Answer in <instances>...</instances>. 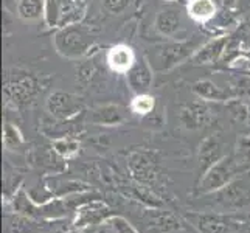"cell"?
Instances as JSON below:
<instances>
[{
  "label": "cell",
  "mask_w": 250,
  "mask_h": 233,
  "mask_svg": "<svg viewBox=\"0 0 250 233\" xmlns=\"http://www.w3.org/2000/svg\"><path fill=\"white\" fill-rule=\"evenodd\" d=\"M165 2H174V0H165Z\"/></svg>",
  "instance_id": "cell-32"
},
{
  "label": "cell",
  "mask_w": 250,
  "mask_h": 233,
  "mask_svg": "<svg viewBox=\"0 0 250 233\" xmlns=\"http://www.w3.org/2000/svg\"><path fill=\"white\" fill-rule=\"evenodd\" d=\"M196 50H197V47L191 41L171 42V44H165V45L156 48L154 59H151L149 63H151L152 68L156 67L159 72L169 70V68L180 64L188 56H193L196 53Z\"/></svg>",
  "instance_id": "cell-5"
},
{
  "label": "cell",
  "mask_w": 250,
  "mask_h": 233,
  "mask_svg": "<svg viewBox=\"0 0 250 233\" xmlns=\"http://www.w3.org/2000/svg\"><path fill=\"white\" fill-rule=\"evenodd\" d=\"M131 5V0H101V6L109 14H122Z\"/></svg>",
  "instance_id": "cell-27"
},
{
  "label": "cell",
  "mask_w": 250,
  "mask_h": 233,
  "mask_svg": "<svg viewBox=\"0 0 250 233\" xmlns=\"http://www.w3.org/2000/svg\"><path fill=\"white\" fill-rule=\"evenodd\" d=\"M59 0H44V22L48 28L58 30Z\"/></svg>",
  "instance_id": "cell-24"
},
{
  "label": "cell",
  "mask_w": 250,
  "mask_h": 233,
  "mask_svg": "<svg viewBox=\"0 0 250 233\" xmlns=\"http://www.w3.org/2000/svg\"><path fill=\"white\" fill-rule=\"evenodd\" d=\"M231 95H241V97H250V78L247 76H239L233 81L231 85Z\"/></svg>",
  "instance_id": "cell-28"
},
{
  "label": "cell",
  "mask_w": 250,
  "mask_h": 233,
  "mask_svg": "<svg viewBox=\"0 0 250 233\" xmlns=\"http://www.w3.org/2000/svg\"><path fill=\"white\" fill-rule=\"evenodd\" d=\"M207 103L199 98L180 110V122L187 129H201L213 122V110Z\"/></svg>",
  "instance_id": "cell-8"
},
{
  "label": "cell",
  "mask_w": 250,
  "mask_h": 233,
  "mask_svg": "<svg viewBox=\"0 0 250 233\" xmlns=\"http://www.w3.org/2000/svg\"><path fill=\"white\" fill-rule=\"evenodd\" d=\"M55 48L59 55L67 59H80L89 53L95 38L89 27L83 23L59 28L55 34Z\"/></svg>",
  "instance_id": "cell-1"
},
{
  "label": "cell",
  "mask_w": 250,
  "mask_h": 233,
  "mask_svg": "<svg viewBox=\"0 0 250 233\" xmlns=\"http://www.w3.org/2000/svg\"><path fill=\"white\" fill-rule=\"evenodd\" d=\"M129 171L140 184H152L157 177V162L149 152H134L129 157Z\"/></svg>",
  "instance_id": "cell-10"
},
{
  "label": "cell",
  "mask_w": 250,
  "mask_h": 233,
  "mask_svg": "<svg viewBox=\"0 0 250 233\" xmlns=\"http://www.w3.org/2000/svg\"><path fill=\"white\" fill-rule=\"evenodd\" d=\"M112 214L110 207L103 202L101 199H93L83 204L78 210L75 212V221L73 226L87 229L89 226H98V224H104Z\"/></svg>",
  "instance_id": "cell-6"
},
{
  "label": "cell",
  "mask_w": 250,
  "mask_h": 233,
  "mask_svg": "<svg viewBox=\"0 0 250 233\" xmlns=\"http://www.w3.org/2000/svg\"><path fill=\"white\" fill-rule=\"evenodd\" d=\"M154 28L159 34L165 38H172L182 28V19H180V13L174 6H165L160 10L154 21Z\"/></svg>",
  "instance_id": "cell-14"
},
{
  "label": "cell",
  "mask_w": 250,
  "mask_h": 233,
  "mask_svg": "<svg viewBox=\"0 0 250 233\" xmlns=\"http://www.w3.org/2000/svg\"><path fill=\"white\" fill-rule=\"evenodd\" d=\"M47 112L58 122H70L85 109L83 97L65 90H55L48 95L45 101Z\"/></svg>",
  "instance_id": "cell-4"
},
{
  "label": "cell",
  "mask_w": 250,
  "mask_h": 233,
  "mask_svg": "<svg viewBox=\"0 0 250 233\" xmlns=\"http://www.w3.org/2000/svg\"><path fill=\"white\" fill-rule=\"evenodd\" d=\"M156 98L151 93H135L131 103H129V110L139 117H148L156 110Z\"/></svg>",
  "instance_id": "cell-21"
},
{
  "label": "cell",
  "mask_w": 250,
  "mask_h": 233,
  "mask_svg": "<svg viewBox=\"0 0 250 233\" xmlns=\"http://www.w3.org/2000/svg\"><path fill=\"white\" fill-rule=\"evenodd\" d=\"M142 222L146 233H174L182 227L180 219L176 214L157 209H149L148 212H145Z\"/></svg>",
  "instance_id": "cell-7"
},
{
  "label": "cell",
  "mask_w": 250,
  "mask_h": 233,
  "mask_svg": "<svg viewBox=\"0 0 250 233\" xmlns=\"http://www.w3.org/2000/svg\"><path fill=\"white\" fill-rule=\"evenodd\" d=\"M16 11L23 22H34L44 17V0H17Z\"/></svg>",
  "instance_id": "cell-20"
},
{
  "label": "cell",
  "mask_w": 250,
  "mask_h": 233,
  "mask_svg": "<svg viewBox=\"0 0 250 233\" xmlns=\"http://www.w3.org/2000/svg\"><path fill=\"white\" fill-rule=\"evenodd\" d=\"M187 221L199 233H239L247 229V221L221 213H188Z\"/></svg>",
  "instance_id": "cell-2"
},
{
  "label": "cell",
  "mask_w": 250,
  "mask_h": 233,
  "mask_svg": "<svg viewBox=\"0 0 250 233\" xmlns=\"http://www.w3.org/2000/svg\"><path fill=\"white\" fill-rule=\"evenodd\" d=\"M107 224L112 229V233H140L131 222L125 219L123 216H110L107 219Z\"/></svg>",
  "instance_id": "cell-26"
},
{
  "label": "cell",
  "mask_w": 250,
  "mask_h": 233,
  "mask_svg": "<svg viewBox=\"0 0 250 233\" xmlns=\"http://www.w3.org/2000/svg\"><path fill=\"white\" fill-rule=\"evenodd\" d=\"M65 233H87V232H85V229L84 227H73V229H70V230H67Z\"/></svg>",
  "instance_id": "cell-30"
},
{
  "label": "cell",
  "mask_w": 250,
  "mask_h": 233,
  "mask_svg": "<svg viewBox=\"0 0 250 233\" xmlns=\"http://www.w3.org/2000/svg\"><path fill=\"white\" fill-rule=\"evenodd\" d=\"M216 13L218 6L214 0H188L187 3V14L197 23L210 22Z\"/></svg>",
  "instance_id": "cell-19"
},
{
  "label": "cell",
  "mask_w": 250,
  "mask_h": 233,
  "mask_svg": "<svg viewBox=\"0 0 250 233\" xmlns=\"http://www.w3.org/2000/svg\"><path fill=\"white\" fill-rule=\"evenodd\" d=\"M236 176V160L233 155H224L201 176L196 194H213L233 182Z\"/></svg>",
  "instance_id": "cell-3"
},
{
  "label": "cell",
  "mask_w": 250,
  "mask_h": 233,
  "mask_svg": "<svg viewBox=\"0 0 250 233\" xmlns=\"http://www.w3.org/2000/svg\"><path fill=\"white\" fill-rule=\"evenodd\" d=\"M244 65H246L247 68H250V59L246 58V56H238V58L235 59V61L230 64L231 68H239V70H243Z\"/></svg>",
  "instance_id": "cell-29"
},
{
  "label": "cell",
  "mask_w": 250,
  "mask_h": 233,
  "mask_svg": "<svg viewBox=\"0 0 250 233\" xmlns=\"http://www.w3.org/2000/svg\"><path fill=\"white\" fill-rule=\"evenodd\" d=\"M191 90L197 98H201L204 101H208V103H211V101H214V103L229 101V100H231V97H233L230 90L219 87V85L216 83H213L211 80L196 81L193 84Z\"/></svg>",
  "instance_id": "cell-18"
},
{
  "label": "cell",
  "mask_w": 250,
  "mask_h": 233,
  "mask_svg": "<svg viewBox=\"0 0 250 233\" xmlns=\"http://www.w3.org/2000/svg\"><path fill=\"white\" fill-rule=\"evenodd\" d=\"M154 81V68L151 63L143 58H137L134 67L126 73V83L134 93H146Z\"/></svg>",
  "instance_id": "cell-9"
},
{
  "label": "cell",
  "mask_w": 250,
  "mask_h": 233,
  "mask_svg": "<svg viewBox=\"0 0 250 233\" xmlns=\"http://www.w3.org/2000/svg\"><path fill=\"white\" fill-rule=\"evenodd\" d=\"M106 63L114 73L126 75L137 63V55L127 44H117L110 47L106 55Z\"/></svg>",
  "instance_id": "cell-11"
},
{
  "label": "cell",
  "mask_w": 250,
  "mask_h": 233,
  "mask_svg": "<svg viewBox=\"0 0 250 233\" xmlns=\"http://www.w3.org/2000/svg\"><path fill=\"white\" fill-rule=\"evenodd\" d=\"M219 202L224 207L229 209H238V207H244L249 202V191L243 180H233L227 187L218 191Z\"/></svg>",
  "instance_id": "cell-16"
},
{
  "label": "cell",
  "mask_w": 250,
  "mask_h": 233,
  "mask_svg": "<svg viewBox=\"0 0 250 233\" xmlns=\"http://www.w3.org/2000/svg\"><path fill=\"white\" fill-rule=\"evenodd\" d=\"M125 120L126 114L123 107L114 103L97 106L89 112V122L97 126H120Z\"/></svg>",
  "instance_id": "cell-13"
},
{
  "label": "cell",
  "mask_w": 250,
  "mask_h": 233,
  "mask_svg": "<svg viewBox=\"0 0 250 233\" xmlns=\"http://www.w3.org/2000/svg\"><path fill=\"white\" fill-rule=\"evenodd\" d=\"M222 157L224 155L219 140L214 139V137H205L199 145V151H197V163H199V169L202 174Z\"/></svg>",
  "instance_id": "cell-17"
},
{
  "label": "cell",
  "mask_w": 250,
  "mask_h": 233,
  "mask_svg": "<svg viewBox=\"0 0 250 233\" xmlns=\"http://www.w3.org/2000/svg\"><path fill=\"white\" fill-rule=\"evenodd\" d=\"M87 13V0H59L58 30L81 23Z\"/></svg>",
  "instance_id": "cell-12"
},
{
  "label": "cell",
  "mask_w": 250,
  "mask_h": 233,
  "mask_svg": "<svg viewBox=\"0 0 250 233\" xmlns=\"http://www.w3.org/2000/svg\"><path fill=\"white\" fill-rule=\"evenodd\" d=\"M134 194L139 201H142L146 207H149V209H159L160 207V201L159 197L154 194L151 190H148L145 185H139L134 188Z\"/></svg>",
  "instance_id": "cell-25"
},
{
  "label": "cell",
  "mask_w": 250,
  "mask_h": 233,
  "mask_svg": "<svg viewBox=\"0 0 250 233\" xmlns=\"http://www.w3.org/2000/svg\"><path fill=\"white\" fill-rule=\"evenodd\" d=\"M226 45H227V36L214 38L196 50V53L191 56V63L196 65L214 64L216 61H219V58L222 56Z\"/></svg>",
  "instance_id": "cell-15"
},
{
  "label": "cell",
  "mask_w": 250,
  "mask_h": 233,
  "mask_svg": "<svg viewBox=\"0 0 250 233\" xmlns=\"http://www.w3.org/2000/svg\"><path fill=\"white\" fill-rule=\"evenodd\" d=\"M247 123H250V105H249V118H247Z\"/></svg>",
  "instance_id": "cell-31"
},
{
  "label": "cell",
  "mask_w": 250,
  "mask_h": 233,
  "mask_svg": "<svg viewBox=\"0 0 250 233\" xmlns=\"http://www.w3.org/2000/svg\"><path fill=\"white\" fill-rule=\"evenodd\" d=\"M53 151L64 160L73 159L80 152V142L73 137H61L53 140Z\"/></svg>",
  "instance_id": "cell-22"
},
{
  "label": "cell",
  "mask_w": 250,
  "mask_h": 233,
  "mask_svg": "<svg viewBox=\"0 0 250 233\" xmlns=\"http://www.w3.org/2000/svg\"><path fill=\"white\" fill-rule=\"evenodd\" d=\"M23 143V135L19 131V127L11 125V123H6L5 126V131H3V145L6 149H16Z\"/></svg>",
  "instance_id": "cell-23"
}]
</instances>
